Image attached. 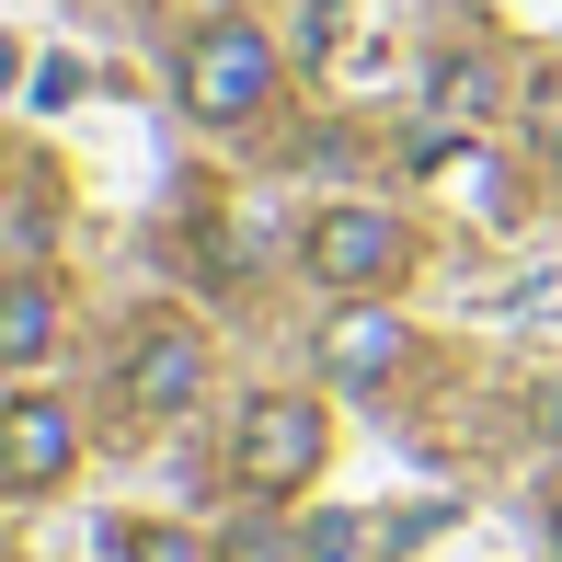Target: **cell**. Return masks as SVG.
I'll use <instances>...</instances> for the list:
<instances>
[{"mask_svg": "<svg viewBox=\"0 0 562 562\" xmlns=\"http://www.w3.org/2000/svg\"><path fill=\"white\" fill-rule=\"evenodd\" d=\"M172 81H184V115L195 126H241V115H265V92H276V35H252V23H207Z\"/></svg>", "mask_w": 562, "mask_h": 562, "instance_id": "1", "label": "cell"}, {"mask_svg": "<svg viewBox=\"0 0 562 562\" xmlns=\"http://www.w3.org/2000/svg\"><path fill=\"white\" fill-rule=\"evenodd\" d=\"M299 265H311L334 299H379L402 265H414V241H402V218H379V207H322L299 229Z\"/></svg>", "mask_w": 562, "mask_h": 562, "instance_id": "2", "label": "cell"}, {"mask_svg": "<svg viewBox=\"0 0 562 562\" xmlns=\"http://www.w3.org/2000/svg\"><path fill=\"white\" fill-rule=\"evenodd\" d=\"M311 471H322V402L265 391L241 414V437H229V482H241V494H299Z\"/></svg>", "mask_w": 562, "mask_h": 562, "instance_id": "3", "label": "cell"}, {"mask_svg": "<svg viewBox=\"0 0 562 562\" xmlns=\"http://www.w3.org/2000/svg\"><path fill=\"white\" fill-rule=\"evenodd\" d=\"M69 459H81V425H69V402L23 391L12 414H0V482H12V494H46V482H69Z\"/></svg>", "mask_w": 562, "mask_h": 562, "instance_id": "4", "label": "cell"}, {"mask_svg": "<svg viewBox=\"0 0 562 562\" xmlns=\"http://www.w3.org/2000/svg\"><path fill=\"white\" fill-rule=\"evenodd\" d=\"M195 391H207V345H195L184 322H149V334L126 345V402H138V414H184Z\"/></svg>", "mask_w": 562, "mask_h": 562, "instance_id": "5", "label": "cell"}, {"mask_svg": "<svg viewBox=\"0 0 562 562\" xmlns=\"http://www.w3.org/2000/svg\"><path fill=\"white\" fill-rule=\"evenodd\" d=\"M402 345H414V334H402L391 311H334V334H322V368L356 379V391H379V379L402 368Z\"/></svg>", "mask_w": 562, "mask_h": 562, "instance_id": "6", "label": "cell"}, {"mask_svg": "<svg viewBox=\"0 0 562 562\" xmlns=\"http://www.w3.org/2000/svg\"><path fill=\"white\" fill-rule=\"evenodd\" d=\"M46 345H58V288L23 265L12 288H0V356H12V368H46Z\"/></svg>", "mask_w": 562, "mask_h": 562, "instance_id": "7", "label": "cell"}, {"mask_svg": "<svg viewBox=\"0 0 562 562\" xmlns=\"http://www.w3.org/2000/svg\"><path fill=\"white\" fill-rule=\"evenodd\" d=\"M104 551H115V562H207L184 528H149V517H115V528H104Z\"/></svg>", "mask_w": 562, "mask_h": 562, "instance_id": "8", "label": "cell"}, {"mask_svg": "<svg viewBox=\"0 0 562 562\" xmlns=\"http://www.w3.org/2000/svg\"><path fill=\"white\" fill-rule=\"evenodd\" d=\"M311 540H299V528H276V517H252V528H229L218 540V562H299Z\"/></svg>", "mask_w": 562, "mask_h": 562, "instance_id": "9", "label": "cell"}, {"mask_svg": "<svg viewBox=\"0 0 562 562\" xmlns=\"http://www.w3.org/2000/svg\"><path fill=\"white\" fill-rule=\"evenodd\" d=\"M311 562H368V528H356V517H322L311 528Z\"/></svg>", "mask_w": 562, "mask_h": 562, "instance_id": "10", "label": "cell"}, {"mask_svg": "<svg viewBox=\"0 0 562 562\" xmlns=\"http://www.w3.org/2000/svg\"><path fill=\"white\" fill-rule=\"evenodd\" d=\"M540 138H551V161H562V92H540Z\"/></svg>", "mask_w": 562, "mask_h": 562, "instance_id": "11", "label": "cell"}]
</instances>
